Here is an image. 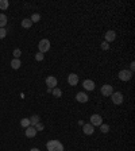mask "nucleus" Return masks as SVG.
<instances>
[{"label": "nucleus", "instance_id": "obj_1", "mask_svg": "<svg viewBox=\"0 0 135 151\" xmlns=\"http://www.w3.org/2000/svg\"><path fill=\"white\" fill-rule=\"evenodd\" d=\"M46 147L47 151H64V146L60 140H49Z\"/></svg>", "mask_w": 135, "mask_h": 151}, {"label": "nucleus", "instance_id": "obj_2", "mask_svg": "<svg viewBox=\"0 0 135 151\" xmlns=\"http://www.w3.org/2000/svg\"><path fill=\"white\" fill-rule=\"evenodd\" d=\"M38 49H39V53H46L50 50V42L49 39H42L39 43H38Z\"/></svg>", "mask_w": 135, "mask_h": 151}, {"label": "nucleus", "instance_id": "obj_3", "mask_svg": "<svg viewBox=\"0 0 135 151\" xmlns=\"http://www.w3.org/2000/svg\"><path fill=\"white\" fill-rule=\"evenodd\" d=\"M111 99H112V103L116 105H120L123 103V94L120 93V92H114V93L111 94Z\"/></svg>", "mask_w": 135, "mask_h": 151}, {"label": "nucleus", "instance_id": "obj_4", "mask_svg": "<svg viewBox=\"0 0 135 151\" xmlns=\"http://www.w3.org/2000/svg\"><path fill=\"white\" fill-rule=\"evenodd\" d=\"M91 124L93 125V127H100V125L103 124V119H101V116L100 115H92L91 116Z\"/></svg>", "mask_w": 135, "mask_h": 151}, {"label": "nucleus", "instance_id": "obj_5", "mask_svg": "<svg viewBox=\"0 0 135 151\" xmlns=\"http://www.w3.org/2000/svg\"><path fill=\"white\" fill-rule=\"evenodd\" d=\"M131 77H132V73L130 70H120L119 72V78L122 81H130Z\"/></svg>", "mask_w": 135, "mask_h": 151}, {"label": "nucleus", "instance_id": "obj_6", "mask_svg": "<svg viewBox=\"0 0 135 151\" xmlns=\"http://www.w3.org/2000/svg\"><path fill=\"white\" fill-rule=\"evenodd\" d=\"M114 93V89H112V86L111 85H108V84H105V85H103L101 86V94L103 96H111V94Z\"/></svg>", "mask_w": 135, "mask_h": 151}, {"label": "nucleus", "instance_id": "obj_7", "mask_svg": "<svg viewBox=\"0 0 135 151\" xmlns=\"http://www.w3.org/2000/svg\"><path fill=\"white\" fill-rule=\"evenodd\" d=\"M68 82H69V85H72V86H76L78 84V76L74 73L69 74V76H68Z\"/></svg>", "mask_w": 135, "mask_h": 151}, {"label": "nucleus", "instance_id": "obj_8", "mask_svg": "<svg viewBox=\"0 0 135 151\" xmlns=\"http://www.w3.org/2000/svg\"><path fill=\"white\" fill-rule=\"evenodd\" d=\"M46 85L49 86V88H56L57 86V78L54 77V76H49V77L46 78Z\"/></svg>", "mask_w": 135, "mask_h": 151}, {"label": "nucleus", "instance_id": "obj_9", "mask_svg": "<svg viewBox=\"0 0 135 151\" xmlns=\"http://www.w3.org/2000/svg\"><path fill=\"white\" fill-rule=\"evenodd\" d=\"M76 100H77L78 103H87L89 100V97H88V94H85L84 92H78L76 94Z\"/></svg>", "mask_w": 135, "mask_h": 151}, {"label": "nucleus", "instance_id": "obj_10", "mask_svg": "<svg viewBox=\"0 0 135 151\" xmlns=\"http://www.w3.org/2000/svg\"><path fill=\"white\" fill-rule=\"evenodd\" d=\"M24 134H26L27 138H34V136L36 135V130H35V127H32V125L27 127L26 131H24Z\"/></svg>", "mask_w": 135, "mask_h": 151}, {"label": "nucleus", "instance_id": "obj_11", "mask_svg": "<svg viewBox=\"0 0 135 151\" xmlns=\"http://www.w3.org/2000/svg\"><path fill=\"white\" fill-rule=\"evenodd\" d=\"M83 131H84L85 135H92V134L95 132V127L92 124H84Z\"/></svg>", "mask_w": 135, "mask_h": 151}, {"label": "nucleus", "instance_id": "obj_12", "mask_svg": "<svg viewBox=\"0 0 135 151\" xmlns=\"http://www.w3.org/2000/svg\"><path fill=\"white\" fill-rule=\"evenodd\" d=\"M83 86L87 89V90H93L95 89V82L92 81V80H84Z\"/></svg>", "mask_w": 135, "mask_h": 151}, {"label": "nucleus", "instance_id": "obj_13", "mask_svg": "<svg viewBox=\"0 0 135 151\" xmlns=\"http://www.w3.org/2000/svg\"><path fill=\"white\" fill-rule=\"evenodd\" d=\"M115 38H116V32L109 30V31L105 32V42H114Z\"/></svg>", "mask_w": 135, "mask_h": 151}, {"label": "nucleus", "instance_id": "obj_14", "mask_svg": "<svg viewBox=\"0 0 135 151\" xmlns=\"http://www.w3.org/2000/svg\"><path fill=\"white\" fill-rule=\"evenodd\" d=\"M28 120H30V125L35 127V124H38V123H39V116H38V115H32Z\"/></svg>", "mask_w": 135, "mask_h": 151}, {"label": "nucleus", "instance_id": "obj_15", "mask_svg": "<svg viewBox=\"0 0 135 151\" xmlns=\"http://www.w3.org/2000/svg\"><path fill=\"white\" fill-rule=\"evenodd\" d=\"M7 22H8L7 16H5L4 14H0V28H4L5 24H7Z\"/></svg>", "mask_w": 135, "mask_h": 151}, {"label": "nucleus", "instance_id": "obj_16", "mask_svg": "<svg viewBox=\"0 0 135 151\" xmlns=\"http://www.w3.org/2000/svg\"><path fill=\"white\" fill-rule=\"evenodd\" d=\"M21 59H16V58H14V59H12V61H11V66H12V69H19L21 68Z\"/></svg>", "mask_w": 135, "mask_h": 151}, {"label": "nucleus", "instance_id": "obj_17", "mask_svg": "<svg viewBox=\"0 0 135 151\" xmlns=\"http://www.w3.org/2000/svg\"><path fill=\"white\" fill-rule=\"evenodd\" d=\"M31 26H32V22L30 19H23L22 20V27L23 28H30Z\"/></svg>", "mask_w": 135, "mask_h": 151}, {"label": "nucleus", "instance_id": "obj_18", "mask_svg": "<svg viewBox=\"0 0 135 151\" xmlns=\"http://www.w3.org/2000/svg\"><path fill=\"white\" fill-rule=\"evenodd\" d=\"M8 5H10L8 0H0V10L1 11H5L8 8Z\"/></svg>", "mask_w": 135, "mask_h": 151}, {"label": "nucleus", "instance_id": "obj_19", "mask_svg": "<svg viewBox=\"0 0 135 151\" xmlns=\"http://www.w3.org/2000/svg\"><path fill=\"white\" fill-rule=\"evenodd\" d=\"M21 125L23 127V128H27V127H30V120L27 119V117L22 119V120H21Z\"/></svg>", "mask_w": 135, "mask_h": 151}, {"label": "nucleus", "instance_id": "obj_20", "mask_svg": "<svg viewBox=\"0 0 135 151\" xmlns=\"http://www.w3.org/2000/svg\"><path fill=\"white\" fill-rule=\"evenodd\" d=\"M53 94H54V97H61L62 96V90L58 88H54L53 89Z\"/></svg>", "mask_w": 135, "mask_h": 151}, {"label": "nucleus", "instance_id": "obj_21", "mask_svg": "<svg viewBox=\"0 0 135 151\" xmlns=\"http://www.w3.org/2000/svg\"><path fill=\"white\" fill-rule=\"evenodd\" d=\"M30 20H31L32 23H36V22L41 20V15H39V14H34V15L31 16V19H30Z\"/></svg>", "mask_w": 135, "mask_h": 151}, {"label": "nucleus", "instance_id": "obj_22", "mask_svg": "<svg viewBox=\"0 0 135 151\" xmlns=\"http://www.w3.org/2000/svg\"><path fill=\"white\" fill-rule=\"evenodd\" d=\"M100 131L103 132V134H107L109 131V125H107V124H101L100 125Z\"/></svg>", "mask_w": 135, "mask_h": 151}, {"label": "nucleus", "instance_id": "obj_23", "mask_svg": "<svg viewBox=\"0 0 135 151\" xmlns=\"http://www.w3.org/2000/svg\"><path fill=\"white\" fill-rule=\"evenodd\" d=\"M12 54H14V58H16V59H19V57H21V54H22L21 49H15Z\"/></svg>", "mask_w": 135, "mask_h": 151}, {"label": "nucleus", "instance_id": "obj_24", "mask_svg": "<svg viewBox=\"0 0 135 151\" xmlns=\"http://www.w3.org/2000/svg\"><path fill=\"white\" fill-rule=\"evenodd\" d=\"M7 37V30L5 28H0V39H4Z\"/></svg>", "mask_w": 135, "mask_h": 151}, {"label": "nucleus", "instance_id": "obj_25", "mask_svg": "<svg viewBox=\"0 0 135 151\" xmlns=\"http://www.w3.org/2000/svg\"><path fill=\"white\" fill-rule=\"evenodd\" d=\"M43 58H45V55L42 54V53H36L35 54V59L39 62V61H43Z\"/></svg>", "mask_w": 135, "mask_h": 151}, {"label": "nucleus", "instance_id": "obj_26", "mask_svg": "<svg viewBox=\"0 0 135 151\" xmlns=\"http://www.w3.org/2000/svg\"><path fill=\"white\" fill-rule=\"evenodd\" d=\"M43 128H45V125L42 124L41 121H39L38 124H35V130H36V132H38V131H43Z\"/></svg>", "mask_w": 135, "mask_h": 151}, {"label": "nucleus", "instance_id": "obj_27", "mask_svg": "<svg viewBox=\"0 0 135 151\" xmlns=\"http://www.w3.org/2000/svg\"><path fill=\"white\" fill-rule=\"evenodd\" d=\"M101 49L107 51V50H108V49H109V45H108V43H105V42H103V43H101Z\"/></svg>", "mask_w": 135, "mask_h": 151}, {"label": "nucleus", "instance_id": "obj_28", "mask_svg": "<svg viewBox=\"0 0 135 151\" xmlns=\"http://www.w3.org/2000/svg\"><path fill=\"white\" fill-rule=\"evenodd\" d=\"M130 68H131V70H130V72H131V73H132V70H134V68H135V63H134V62H131Z\"/></svg>", "mask_w": 135, "mask_h": 151}, {"label": "nucleus", "instance_id": "obj_29", "mask_svg": "<svg viewBox=\"0 0 135 151\" xmlns=\"http://www.w3.org/2000/svg\"><path fill=\"white\" fill-rule=\"evenodd\" d=\"M30 151H39V150H38V148H31Z\"/></svg>", "mask_w": 135, "mask_h": 151}]
</instances>
